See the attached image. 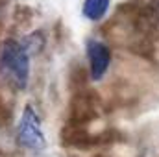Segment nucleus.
<instances>
[{
    "label": "nucleus",
    "mask_w": 159,
    "mask_h": 157,
    "mask_svg": "<svg viewBox=\"0 0 159 157\" xmlns=\"http://www.w3.org/2000/svg\"><path fill=\"white\" fill-rule=\"evenodd\" d=\"M0 78L13 91H24L30 81V50L24 43L7 39L0 46Z\"/></svg>",
    "instance_id": "1"
},
{
    "label": "nucleus",
    "mask_w": 159,
    "mask_h": 157,
    "mask_svg": "<svg viewBox=\"0 0 159 157\" xmlns=\"http://www.w3.org/2000/svg\"><path fill=\"white\" fill-rule=\"evenodd\" d=\"M17 142L26 150H43L46 146L39 113L28 104L17 124Z\"/></svg>",
    "instance_id": "2"
},
{
    "label": "nucleus",
    "mask_w": 159,
    "mask_h": 157,
    "mask_svg": "<svg viewBox=\"0 0 159 157\" xmlns=\"http://www.w3.org/2000/svg\"><path fill=\"white\" fill-rule=\"evenodd\" d=\"M98 113V94L87 89L76 91L74 98L70 100L69 107V118L67 124L70 126H87L93 122Z\"/></svg>",
    "instance_id": "3"
},
{
    "label": "nucleus",
    "mask_w": 159,
    "mask_h": 157,
    "mask_svg": "<svg viewBox=\"0 0 159 157\" xmlns=\"http://www.w3.org/2000/svg\"><path fill=\"white\" fill-rule=\"evenodd\" d=\"M87 59H89V76L98 81L109 69L111 63V50L102 41H89L87 43Z\"/></svg>",
    "instance_id": "4"
},
{
    "label": "nucleus",
    "mask_w": 159,
    "mask_h": 157,
    "mask_svg": "<svg viewBox=\"0 0 159 157\" xmlns=\"http://www.w3.org/2000/svg\"><path fill=\"white\" fill-rule=\"evenodd\" d=\"M109 4H111V0H83L81 13H83L85 19H89L93 22H98L109 11Z\"/></svg>",
    "instance_id": "5"
},
{
    "label": "nucleus",
    "mask_w": 159,
    "mask_h": 157,
    "mask_svg": "<svg viewBox=\"0 0 159 157\" xmlns=\"http://www.w3.org/2000/svg\"><path fill=\"white\" fill-rule=\"evenodd\" d=\"M69 81H70V87H72L74 91L85 89V83H87V70H85L81 65H74V67L70 69Z\"/></svg>",
    "instance_id": "6"
},
{
    "label": "nucleus",
    "mask_w": 159,
    "mask_h": 157,
    "mask_svg": "<svg viewBox=\"0 0 159 157\" xmlns=\"http://www.w3.org/2000/svg\"><path fill=\"white\" fill-rule=\"evenodd\" d=\"M22 43H24V46H26V48L30 50V54H32V52H39L41 48L44 46V37H43L41 32H35V34H30Z\"/></svg>",
    "instance_id": "7"
}]
</instances>
